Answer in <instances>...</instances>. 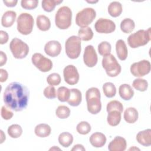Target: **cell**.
<instances>
[{
	"label": "cell",
	"mask_w": 151,
	"mask_h": 151,
	"mask_svg": "<svg viewBox=\"0 0 151 151\" xmlns=\"http://www.w3.org/2000/svg\"><path fill=\"white\" fill-rule=\"evenodd\" d=\"M29 91L28 88L19 82L9 83L4 93V102L5 106L15 111L25 109L28 103Z\"/></svg>",
	"instance_id": "cell-1"
},
{
	"label": "cell",
	"mask_w": 151,
	"mask_h": 151,
	"mask_svg": "<svg viewBox=\"0 0 151 151\" xmlns=\"http://www.w3.org/2000/svg\"><path fill=\"white\" fill-rule=\"evenodd\" d=\"M100 92L96 87L88 88L86 93L87 110L92 114H98L101 109Z\"/></svg>",
	"instance_id": "cell-2"
},
{
	"label": "cell",
	"mask_w": 151,
	"mask_h": 151,
	"mask_svg": "<svg viewBox=\"0 0 151 151\" xmlns=\"http://www.w3.org/2000/svg\"><path fill=\"white\" fill-rule=\"evenodd\" d=\"M150 28L147 30L140 29L130 34L127 38V43L132 48L146 45L150 40Z\"/></svg>",
	"instance_id": "cell-3"
},
{
	"label": "cell",
	"mask_w": 151,
	"mask_h": 151,
	"mask_svg": "<svg viewBox=\"0 0 151 151\" xmlns=\"http://www.w3.org/2000/svg\"><path fill=\"white\" fill-rule=\"evenodd\" d=\"M72 11L71 9L63 6L60 7L55 14V24L60 29H68L71 25Z\"/></svg>",
	"instance_id": "cell-4"
},
{
	"label": "cell",
	"mask_w": 151,
	"mask_h": 151,
	"mask_svg": "<svg viewBox=\"0 0 151 151\" xmlns=\"http://www.w3.org/2000/svg\"><path fill=\"white\" fill-rule=\"evenodd\" d=\"M81 39L76 35L70 37L65 41V50L68 58L71 59L77 58L81 53Z\"/></svg>",
	"instance_id": "cell-5"
},
{
	"label": "cell",
	"mask_w": 151,
	"mask_h": 151,
	"mask_svg": "<svg viewBox=\"0 0 151 151\" xmlns=\"http://www.w3.org/2000/svg\"><path fill=\"white\" fill-rule=\"evenodd\" d=\"M102 66L107 76L111 77L117 76L122 70L121 66L117 62L116 58L111 54L103 57L102 59Z\"/></svg>",
	"instance_id": "cell-6"
},
{
	"label": "cell",
	"mask_w": 151,
	"mask_h": 151,
	"mask_svg": "<svg viewBox=\"0 0 151 151\" xmlns=\"http://www.w3.org/2000/svg\"><path fill=\"white\" fill-rule=\"evenodd\" d=\"M17 30L22 35H28L32 31L34 18L28 13H21L17 19Z\"/></svg>",
	"instance_id": "cell-7"
},
{
	"label": "cell",
	"mask_w": 151,
	"mask_h": 151,
	"mask_svg": "<svg viewBox=\"0 0 151 151\" xmlns=\"http://www.w3.org/2000/svg\"><path fill=\"white\" fill-rule=\"evenodd\" d=\"M10 50L14 58L22 59L29 52V47L25 42L18 38H13L9 44Z\"/></svg>",
	"instance_id": "cell-8"
},
{
	"label": "cell",
	"mask_w": 151,
	"mask_h": 151,
	"mask_svg": "<svg viewBox=\"0 0 151 151\" xmlns=\"http://www.w3.org/2000/svg\"><path fill=\"white\" fill-rule=\"evenodd\" d=\"M96 17V12L92 8H86L79 11L76 17V24L81 28L87 27Z\"/></svg>",
	"instance_id": "cell-9"
},
{
	"label": "cell",
	"mask_w": 151,
	"mask_h": 151,
	"mask_svg": "<svg viewBox=\"0 0 151 151\" xmlns=\"http://www.w3.org/2000/svg\"><path fill=\"white\" fill-rule=\"evenodd\" d=\"M31 61L34 66L41 72H48L52 68L51 60L40 53L34 54L31 57Z\"/></svg>",
	"instance_id": "cell-10"
},
{
	"label": "cell",
	"mask_w": 151,
	"mask_h": 151,
	"mask_svg": "<svg viewBox=\"0 0 151 151\" xmlns=\"http://www.w3.org/2000/svg\"><path fill=\"white\" fill-rule=\"evenodd\" d=\"M150 63L148 60H143L139 62L134 63L130 66L131 74L137 77H143L150 71Z\"/></svg>",
	"instance_id": "cell-11"
},
{
	"label": "cell",
	"mask_w": 151,
	"mask_h": 151,
	"mask_svg": "<svg viewBox=\"0 0 151 151\" xmlns=\"http://www.w3.org/2000/svg\"><path fill=\"white\" fill-rule=\"evenodd\" d=\"M94 28L96 32L101 34H110L116 29L115 23L109 19L100 18L94 24Z\"/></svg>",
	"instance_id": "cell-12"
},
{
	"label": "cell",
	"mask_w": 151,
	"mask_h": 151,
	"mask_svg": "<svg viewBox=\"0 0 151 151\" xmlns=\"http://www.w3.org/2000/svg\"><path fill=\"white\" fill-rule=\"evenodd\" d=\"M63 76L65 81L69 85L76 84L80 78L77 68L73 65H68L63 70Z\"/></svg>",
	"instance_id": "cell-13"
},
{
	"label": "cell",
	"mask_w": 151,
	"mask_h": 151,
	"mask_svg": "<svg viewBox=\"0 0 151 151\" xmlns=\"http://www.w3.org/2000/svg\"><path fill=\"white\" fill-rule=\"evenodd\" d=\"M83 61L88 67H93L97 64L98 57L93 45H88L85 48L83 54Z\"/></svg>",
	"instance_id": "cell-14"
},
{
	"label": "cell",
	"mask_w": 151,
	"mask_h": 151,
	"mask_svg": "<svg viewBox=\"0 0 151 151\" xmlns=\"http://www.w3.org/2000/svg\"><path fill=\"white\" fill-rule=\"evenodd\" d=\"M44 51L46 54L51 57H57L61 51V45L58 41H50L45 44Z\"/></svg>",
	"instance_id": "cell-15"
},
{
	"label": "cell",
	"mask_w": 151,
	"mask_h": 151,
	"mask_svg": "<svg viewBox=\"0 0 151 151\" xmlns=\"http://www.w3.org/2000/svg\"><path fill=\"white\" fill-rule=\"evenodd\" d=\"M127 146L126 140L121 136H116L109 144L108 149L110 151H124Z\"/></svg>",
	"instance_id": "cell-16"
},
{
	"label": "cell",
	"mask_w": 151,
	"mask_h": 151,
	"mask_svg": "<svg viewBox=\"0 0 151 151\" xmlns=\"http://www.w3.org/2000/svg\"><path fill=\"white\" fill-rule=\"evenodd\" d=\"M136 140L143 146L151 145V130L147 129L139 132L136 135Z\"/></svg>",
	"instance_id": "cell-17"
},
{
	"label": "cell",
	"mask_w": 151,
	"mask_h": 151,
	"mask_svg": "<svg viewBox=\"0 0 151 151\" xmlns=\"http://www.w3.org/2000/svg\"><path fill=\"white\" fill-rule=\"evenodd\" d=\"M106 136L100 132H95L90 137V142L91 145L95 147H101L106 143Z\"/></svg>",
	"instance_id": "cell-18"
},
{
	"label": "cell",
	"mask_w": 151,
	"mask_h": 151,
	"mask_svg": "<svg viewBox=\"0 0 151 151\" xmlns=\"http://www.w3.org/2000/svg\"><path fill=\"white\" fill-rule=\"evenodd\" d=\"M17 13L14 11H7L2 15L1 24L4 27H11L15 21Z\"/></svg>",
	"instance_id": "cell-19"
},
{
	"label": "cell",
	"mask_w": 151,
	"mask_h": 151,
	"mask_svg": "<svg viewBox=\"0 0 151 151\" xmlns=\"http://www.w3.org/2000/svg\"><path fill=\"white\" fill-rule=\"evenodd\" d=\"M116 51L118 58L122 60H125L128 55V50L126 43L122 40H119L116 43Z\"/></svg>",
	"instance_id": "cell-20"
},
{
	"label": "cell",
	"mask_w": 151,
	"mask_h": 151,
	"mask_svg": "<svg viewBox=\"0 0 151 151\" xmlns=\"http://www.w3.org/2000/svg\"><path fill=\"white\" fill-rule=\"evenodd\" d=\"M119 93L120 97L124 100H130L134 96L132 87L127 84H123L119 88Z\"/></svg>",
	"instance_id": "cell-21"
},
{
	"label": "cell",
	"mask_w": 151,
	"mask_h": 151,
	"mask_svg": "<svg viewBox=\"0 0 151 151\" xmlns=\"http://www.w3.org/2000/svg\"><path fill=\"white\" fill-rule=\"evenodd\" d=\"M82 94L81 92L77 88H72L70 90V96L67 101L69 105L76 107L78 106L81 102Z\"/></svg>",
	"instance_id": "cell-22"
},
{
	"label": "cell",
	"mask_w": 151,
	"mask_h": 151,
	"mask_svg": "<svg viewBox=\"0 0 151 151\" xmlns=\"http://www.w3.org/2000/svg\"><path fill=\"white\" fill-rule=\"evenodd\" d=\"M38 28L42 31H47L51 27V21L48 17L44 15H39L36 19Z\"/></svg>",
	"instance_id": "cell-23"
},
{
	"label": "cell",
	"mask_w": 151,
	"mask_h": 151,
	"mask_svg": "<svg viewBox=\"0 0 151 151\" xmlns=\"http://www.w3.org/2000/svg\"><path fill=\"white\" fill-rule=\"evenodd\" d=\"M139 113L134 107H128L124 112V119L128 123H134L138 119Z\"/></svg>",
	"instance_id": "cell-24"
},
{
	"label": "cell",
	"mask_w": 151,
	"mask_h": 151,
	"mask_svg": "<svg viewBox=\"0 0 151 151\" xmlns=\"http://www.w3.org/2000/svg\"><path fill=\"white\" fill-rule=\"evenodd\" d=\"M51 127L45 123H41L37 125L34 129L36 136L40 137H46L51 134Z\"/></svg>",
	"instance_id": "cell-25"
},
{
	"label": "cell",
	"mask_w": 151,
	"mask_h": 151,
	"mask_svg": "<svg viewBox=\"0 0 151 151\" xmlns=\"http://www.w3.org/2000/svg\"><path fill=\"white\" fill-rule=\"evenodd\" d=\"M123 11L122 4L117 1L111 2L108 6V12L112 17H119Z\"/></svg>",
	"instance_id": "cell-26"
},
{
	"label": "cell",
	"mask_w": 151,
	"mask_h": 151,
	"mask_svg": "<svg viewBox=\"0 0 151 151\" xmlns=\"http://www.w3.org/2000/svg\"><path fill=\"white\" fill-rule=\"evenodd\" d=\"M108 113L107 121L111 126H117L121 120V113L117 110H111Z\"/></svg>",
	"instance_id": "cell-27"
},
{
	"label": "cell",
	"mask_w": 151,
	"mask_h": 151,
	"mask_svg": "<svg viewBox=\"0 0 151 151\" xmlns=\"http://www.w3.org/2000/svg\"><path fill=\"white\" fill-rule=\"evenodd\" d=\"M58 140L63 147H68L73 142V136L69 132H63L60 134Z\"/></svg>",
	"instance_id": "cell-28"
},
{
	"label": "cell",
	"mask_w": 151,
	"mask_h": 151,
	"mask_svg": "<svg viewBox=\"0 0 151 151\" xmlns=\"http://www.w3.org/2000/svg\"><path fill=\"white\" fill-rule=\"evenodd\" d=\"M134 22L130 18H125L120 23V29L123 32L126 34L132 32L134 29Z\"/></svg>",
	"instance_id": "cell-29"
},
{
	"label": "cell",
	"mask_w": 151,
	"mask_h": 151,
	"mask_svg": "<svg viewBox=\"0 0 151 151\" xmlns=\"http://www.w3.org/2000/svg\"><path fill=\"white\" fill-rule=\"evenodd\" d=\"M93 35L94 34L92 29L88 27L81 28L78 32V37L81 39V40L84 41L91 40L93 37Z\"/></svg>",
	"instance_id": "cell-30"
},
{
	"label": "cell",
	"mask_w": 151,
	"mask_h": 151,
	"mask_svg": "<svg viewBox=\"0 0 151 151\" xmlns=\"http://www.w3.org/2000/svg\"><path fill=\"white\" fill-rule=\"evenodd\" d=\"M62 2V0H44L41 2V6L45 11L50 12L55 9L56 5Z\"/></svg>",
	"instance_id": "cell-31"
},
{
	"label": "cell",
	"mask_w": 151,
	"mask_h": 151,
	"mask_svg": "<svg viewBox=\"0 0 151 151\" xmlns=\"http://www.w3.org/2000/svg\"><path fill=\"white\" fill-rule=\"evenodd\" d=\"M7 132L11 137L16 139L21 136L22 133V129L20 125L14 124L8 127Z\"/></svg>",
	"instance_id": "cell-32"
},
{
	"label": "cell",
	"mask_w": 151,
	"mask_h": 151,
	"mask_svg": "<svg viewBox=\"0 0 151 151\" xmlns=\"http://www.w3.org/2000/svg\"><path fill=\"white\" fill-rule=\"evenodd\" d=\"M103 90L104 95L108 98H112L116 94V88L114 84L111 82L105 83L103 85Z\"/></svg>",
	"instance_id": "cell-33"
},
{
	"label": "cell",
	"mask_w": 151,
	"mask_h": 151,
	"mask_svg": "<svg viewBox=\"0 0 151 151\" xmlns=\"http://www.w3.org/2000/svg\"><path fill=\"white\" fill-rule=\"evenodd\" d=\"M57 98L60 101H67L70 96V90L64 86L60 87L57 90Z\"/></svg>",
	"instance_id": "cell-34"
},
{
	"label": "cell",
	"mask_w": 151,
	"mask_h": 151,
	"mask_svg": "<svg viewBox=\"0 0 151 151\" xmlns=\"http://www.w3.org/2000/svg\"><path fill=\"white\" fill-rule=\"evenodd\" d=\"M132 86L139 91H145L148 87L147 81L143 78H136L132 83Z\"/></svg>",
	"instance_id": "cell-35"
},
{
	"label": "cell",
	"mask_w": 151,
	"mask_h": 151,
	"mask_svg": "<svg viewBox=\"0 0 151 151\" xmlns=\"http://www.w3.org/2000/svg\"><path fill=\"white\" fill-rule=\"evenodd\" d=\"M111 46L107 41H102L98 45V52L100 55L105 57L110 54Z\"/></svg>",
	"instance_id": "cell-36"
},
{
	"label": "cell",
	"mask_w": 151,
	"mask_h": 151,
	"mask_svg": "<svg viewBox=\"0 0 151 151\" xmlns=\"http://www.w3.org/2000/svg\"><path fill=\"white\" fill-rule=\"evenodd\" d=\"M56 116L61 119L68 118L70 114V109L65 106H59L55 110Z\"/></svg>",
	"instance_id": "cell-37"
},
{
	"label": "cell",
	"mask_w": 151,
	"mask_h": 151,
	"mask_svg": "<svg viewBox=\"0 0 151 151\" xmlns=\"http://www.w3.org/2000/svg\"><path fill=\"white\" fill-rule=\"evenodd\" d=\"M91 127L90 124L86 121L80 122L76 127V130L79 134L85 135L88 134L91 131Z\"/></svg>",
	"instance_id": "cell-38"
},
{
	"label": "cell",
	"mask_w": 151,
	"mask_h": 151,
	"mask_svg": "<svg viewBox=\"0 0 151 151\" xmlns=\"http://www.w3.org/2000/svg\"><path fill=\"white\" fill-rule=\"evenodd\" d=\"M106 110L107 112L111 110H117L122 113L123 110V106L122 103L117 100H112L107 104Z\"/></svg>",
	"instance_id": "cell-39"
},
{
	"label": "cell",
	"mask_w": 151,
	"mask_h": 151,
	"mask_svg": "<svg viewBox=\"0 0 151 151\" xmlns=\"http://www.w3.org/2000/svg\"><path fill=\"white\" fill-rule=\"evenodd\" d=\"M61 81V77L59 74L54 73L50 74L47 78V81L50 86H58L60 84Z\"/></svg>",
	"instance_id": "cell-40"
},
{
	"label": "cell",
	"mask_w": 151,
	"mask_h": 151,
	"mask_svg": "<svg viewBox=\"0 0 151 151\" xmlns=\"http://www.w3.org/2000/svg\"><path fill=\"white\" fill-rule=\"evenodd\" d=\"M38 4L37 0H22L21 6L22 8L27 10H32L36 8Z\"/></svg>",
	"instance_id": "cell-41"
},
{
	"label": "cell",
	"mask_w": 151,
	"mask_h": 151,
	"mask_svg": "<svg viewBox=\"0 0 151 151\" xmlns=\"http://www.w3.org/2000/svg\"><path fill=\"white\" fill-rule=\"evenodd\" d=\"M43 93L44 96L48 99H54L57 97L55 88L52 86H49L45 87Z\"/></svg>",
	"instance_id": "cell-42"
},
{
	"label": "cell",
	"mask_w": 151,
	"mask_h": 151,
	"mask_svg": "<svg viewBox=\"0 0 151 151\" xmlns=\"http://www.w3.org/2000/svg\"><path fill=\"white\" fill-rule=\"evenodd\" d=\"M1 114L3 119L4 120H9L14 116V113H12V111L8 110L5 106L2 107L1 110Z\"/></svg>",
	"instance_id": "cell-43"
},
{
	"label": "cell",
	"mask_w": 151,
	"mask_h": 151,
	"mask_svg": "<svg viewBox=\"0 0 151 151\" xmlns=\"http://www.w3.org/2000/svg\"><path fill=\"white\" fill-rule=\"evenodd\" d=\"M0 36H1V38H0V44H1L2 45L8 42V39H9V36H8V33L6 31L1 30L0 31Z\"/></svg>",
	"instance_id": "cell-44"
},
{
	"label": "cell",
	"mask_w": 151,
	"mask_h": 151,
	"mask_svg": "<svg viewBox=\"0 0 151 151\" xmlns=\"http://www.w3.org/2000/svg\"><path fill=\"white\" fill-rule=\"evenodd\" d=\"M0 73H1V76H0V81L1 83L5 82L6 81L8 77V73L6 71V70L1 68L0 69Z\"/></svg>",
	"instance_id": "cell-45"
},
{
	"label": "cell",
	"mask_w": 151,
	"mask_h": 151,
	"mask_svg": "<svg viewBox=\"0 0 151 151\" xmlns=\"http://www.w3.org/2000/svg\"><path fill=\"white\" fill-rule=\"evenodd\" d=\"M0 66L2 67L5 65L7 61V57L5 53H4L2 51H0Z\"/></svg>",
	"instance_id": "cell-46"
},
{
	"label": "cell",
	"mask_w": 151,
	"mask_h": 151,
	"mask_svg": "<svg viewBox=\"0 0 151 151\" xmlns=\"http://www.w3.org/2000/svg\"><path fill=\"white\" fill-rule=\"evenodd\" d=\"M3 2L4 4L8 6V7H14L16 6V5L18 3V1L16 0H11V1H6V0H4Z\"/></svg>",
	"instance_id": "cell-47"
},
{
	"label": "cell",
	"mask_w": 151,
	"mask_h": 151,
	"mask_svg": "<svg viewBox=\"0 0 151 151\" xmlns=\"http://www.w3.org/2000/svg\"><path fill=\"white\" fill-rule=\"evenodd\" d=\"M71 150L72 151H74V150H86V149L84 148V147L82 145H80V144H77L76 145H74L73 146V147L71 149Z\"/></svg>",
	"instance_id": "cell-48"
},
{
	"label": "cell",
	"mask_w": 151,
	"mask_h": 151,
	"mask_svg": "<svg viewBox=\"0 0 151 151\" xmlns=\"http://www.w3.org/2000/svg\"><path fill=\"white\" fill-rule=\"evenodd\" d=\"M0 132H1V143H2L6 139V136H5V134H4V132L2 130H0Z\"/></svg>",
	"instance_id": "cell-49"
},
{
	"label": "cell",
	"mask_w": 151,
	"mask_h": 151,
	"mask_svg": "<svg viewBox=\"0 0 151 151\" xmlns=\"http://www.w3.org/2000/svg\"><path fill=\"white\" fill-rule=\"evenodd\" d=\"M60 150L61 149L60 148L57 147H56V146H54L53 147H51V148L50 149V150Z\"/></svg>",
	"instance_id": "cell-50"
},
{
	"label": "cell",
	"mask_w": 151,
	"mask_h": 151,
	"mask_svg": "<svg viewBox=\"0 0 151 151\" xmlns=\"http://www.w3.org/2000/svg\"><path fill=\"white\" fill-rule=\"evenodd\" d=\"M129 150H140V149H139V148L136 147L135 146H133V147H132L130 148Z\"/></svg>",
	"instance_id": "cell-51"
},
{
	"label": "cell",
	"mask_w": 151,
	"mask_h": 151,
	"mask_svg": "<svg viewBox=\"0 0 151 151\" xmlns=\"http://www.w3.org/2000/svg\"><path fill=\"white\" fill-rule=\"evenodd\" d=\"M88 3H93V4H94V3H96V2H97L98 1H87Z\"/></svg>",
	"instance_id": "cell-52"
}]
</instances>
